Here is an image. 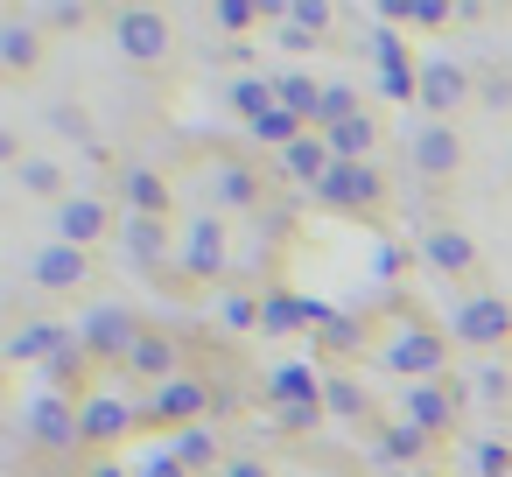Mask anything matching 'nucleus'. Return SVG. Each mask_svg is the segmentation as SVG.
<instances>
[{
    "instance_id": "nucleus-1",
    "label": "nucleus",
    "mask_w": 512,
    "mask_h": 477,
    "mask_svg": "<svg viewBox=\"0 0 512 477\" xmlns=\"http://www.w3.org/2000/svg\"><path fill=\"white\" fill-rule=\"evenodd\" d=\"M379 365H386V372H400L407 386H435V379H442V365H449V337L407 316V323H393V330H386Z\"/></svg>"
},
{
    "instance_id": "nucleus-2",
    "label": "nucleus",
    "mask_w": 512,
    "mask_h": 477,
    "mask_svg": "<svg viewBox=\"0 0 512 477\" xmlns=\"http://www.w3.org/2000/svg\"><path fill=\"white\" fill-rule=\"evenodd\" d=\"M141 330H148V323H141L127 302H92V309L78 316V344H85V358H92V365H106V358H113V365H127V351L141 344Z\"/></svg>"
},
{
    "instance_id": "nucleus-3",
    "label": "nucleus",
    "mask_w": 512,
    "mask_h": 477,
    "mask_svg": "<svg viewBox=\"0 0 512 477\" xmlns=\"http://www.w3.org/2000/svg\"><path fill=\"white\" fill-rule=\"evenodd\" d=\"M176 267H183V281H225V267H232V239H225V218H218V211H197V218L183 225Z\"/></svg>"
},
{
    "instance_id": "nucleus-4",
    "label": "nucleus",
    "mask_w": 512,
    "mask_h": 477,
    "mask_svg": "<svg viewBox=\"0 0 512 477\" xmlns=\"http://www.w3.org/2000/svg\"><path fill=\"white\" fill-rule=\"evenodd\" d=\"M449 337L470 344V351L512 344V302H505V295H470V302H456V309H449Z\"/></svg>"
},
{
    "instance_id": "nucleus-5",
    "label": "nucleus",
    "mask_w": 512,
    "mask_h": 477,
    "mask_svg": "<svg viewBox=\"0 0 512 477\" xmlns=\"http://www.w3.org/2000/svg\"><path fill=\"white\" fill-rule=\"evenodd\" d=\"M113 50L134 64H162L169 57V22L155 8H113Z\"/></svg>"
},
{
    "instance_id": "nucleus-6",
    "label": "nucleus",
    "mask_w": 512,
    "mask_h": 477,
    "mask_svg": "<svg viewBox=\"0 0 512 477\" xmlns=\"http://www.w3.org/2000/svg\"><path fill=\"white\" fill-rule=\"evenodd\" d=\"M134 400H120V393H85L78 400V442L85 449H106V442H120V435H134Z\"/></svg>"
},
{
    "instance_id": "nucleus-7",
    "label": "nucleus",
    "mask_w": 512,
    "mask_h": 477,
    "mask_svg": "<svg viewBox=\"0 0 512 477\" xmlns=\"http://www.w3.org/2000/svg\"><path fill=\"white\" fill-rule=\"evenodd\" d=\"M204 414H211V386H204V379H190V372L148 393V421H162V428H197Z\"/></svg>"
},
{
    "instance_id": "nucleus-8",
    "label": "nucleus",
    "mask_w": 512,
    "mask_h": 477,
    "mask_svg": "<svg viewBox=\"0 0 512 477\" xmlns=\"http://www.w3.org/2000/svg\"><path fill=\"white\" fill-rule=\"evenodd\" d=\"M316 197H323V204H337V211H372V204L386 197V183H379V169H372V162H337V169L316 183Z\"/></svg>"
},
{
    "instance_id": "nucleus-9",
    "label": "nucleus",
    "mask_w": 512,
    "mask_h": 477,
    "mask_svg": "<svg viewBox=\"0 0 512 477\" xmlns=\"http://www.w3.org/2000/svg\"><path fill=\"white\" fill-rule=\"evenodd\" d=\"M29 442H36V449H50V456H57V449H71V442H78V400H71V393H57V386H50V393H36V407H29Z\"/></svg>"
},
{
    "instance_id": "nucleus-10",
    "label": "nucleus",
    "mask_w": 512,
    "mask_h": 477,
    "mask_svg": "<svg viewBox=\"0 0 512 477\" xmlns=\"http://www.w3.org/2000/svg\"><path fill=\"white\" fill-rule=\"evenodd\" d=\"M463 99H470V71L449 64V57H421V106H428L435 120H449Z\"/></svg>"
},
{
    "instance_id": "nucleus-11",
    "label": "nucleus",
    "mask_w": 512,
    "mask_h": 477,
    "mask_svg": "<svg viewBox=\"0 0 512 477\" xmlns=\"http://www.w3.org/2000/svg\"><path fill=\"white\" fill-rule=\"evenodd\" d=\"M120 372H134V379H148V386H169V379H183V351H176L169 330H141V344L127 351Z\"/></svg>"
},
{
    "instance_id": "nucleus-12",
    "label": "nucleus",
    "mask_w": 512,
    "mask_h": 477,
    "mask_svg": "<svg viewBox=\"0 0 512 477\" xmlns=\"http://www.w3.org/2000/svg\"><path fill=\"white\" fill-rule=\"evenodd\" d=\"M400 421H414V428L435 442V435L456 428V393H449L442 379H435V386H407V393H400Z\"/></svg>"
},
{
    "instance_id": "nucleus-13",
    "label": "nucleus",
    "mask_w": 512,
    "mask_h": 477,
    "mask_svg": "<svg viewBox=\"0 0 512 477\" xmlns=\"http://www.w3.org/2000/svg\"><path fill=\"white\" fill-rule=\"evenodd\" d=\"M120 204H127V218H169V176L148 169V162H127L120 169Z\"/></svg>"
},
{
    "instance_id": "nucleus-14",
    "label": "nucleus",
    "mask_w": 512,
    "mask_h": 477,
    "mask_svg": "<svg viewBox=\"0 0 512 477\" xmlns=\"http://www.w3.org/2000/svg\"><path fill=\"white\" fill-rule=\"evenodd\" d=\"M106 232H113L106 197H64V204H57V239H64V246H99Z\"/></svg>"
},
{
    "instance_id": "nucleus-15",
    "label": "nucleus",
    "mask_w": 512,
    "mask_h": 477,
    "mask_svg": "<svg viewBox=\"0 0 512 477\" xmlns=\"http://www.w3.org/2000/svg\"><path fill=\"white\" fill-rule=\"evenodd\" d=\"M85 267H92V260H85V246H64V239H50V246L29 260V281H36L43 295H64V288H78V281H85Z\"/></svg>"
},
{
    "instance_id": "nucleus-16",
    "label": "nucleus",
    "mask_w": 512,
    "mask_h": 477,
    "mask_svg": "<svg viewBox=\"0 0 512 477\" xmlns=\"http://www.w3.org/2000/svg\"><path fill=\"white\" fill-rule=\"evenodd\" d=\"M372 57H379V92L386 99H421V64L407 57L400 36H372Z\"/></svg>"
},
{
    "instance_id": "nucleus-17",
    "label": "nucleus",
    "mask_w": 512,
    "mask_h": 477,
    "mask_svg": "<svg viewBox=\"0 0 512 477\" xmlns=\"http://www.w3.org/2000/svg\"><path fill=\"white\" fill-rule=\"evenodd\" d=\"M260 197H267V183H260L253 162H218V169H211V204H225V211H260Z\"/></svg>"
},
{
    "instance_id": "nucleus-18",
    "label": "nucleus",
    "mask_w": 512,
    "mask_h": 477,
    "mask_svg": "<svg viewBox=\"0 0 512 477\" xmlns=\"http://www.w3.org/2000/svg\"><path fill=\"white\" fill-rule=\"evenodd\" d=\"M120 253H127V267L155 274L169 260V218H127L120 225Z\"/></svg>"
},
{
    "instance_id": "nucleus-19",
    "label": "nucleus",
    "mask_w": 512,
    "mask_h": 477,
    "mask_svg": "<svg viewBox=\"0 0 512 477\" xmlns=\"http://www.w3.org/2000/svg\"><path fill=\"white\" fill-rule=\"evenodd\" d=\"M456 162H463L456 127H449V120H428V127L414 134V169H421V176H456Z\"/></svg>"
},
{
    "instance_id": "nucleus-20",
    "label": "nucleus",
    "mask_w": 512,
    "mask_h": 477,
    "mask_svg": "<svg viewBox=\"0 0 512 477\" xmlns=\"http://www.w3.org/2000/svg\"><path fill=\"white\" fill-rule=\"evenodd\" d=\"M260 393H267L274 407H309V400H323V379H316V365L288 358V365H274V372L260 379Z\"/></svg>"
},
{
    "instance_id": "nucleus-21",
    "label": "nucleus",
    "mask_w": 512,
    "mask_h": 477,
    "mask_svg": "<svg viewBox=\"0 0 512 477\" xmlns=\"http://www.w3.org/2000/svg\"><path fill=\"white\" fill-rule=\"evenodd\" d=\"M71 337H78V330H64L57 316H36V323H22V330L8 337V358H15V365H29V358H43V365H50Z\"/></svg>"
},
{
    "instance_id": "nucleus-22",
    "label": "nucleus",
    "mask_w": 512,
    "mask_h": 477,
    "mask_svg": "<svg viewBox=\"0 0 512 477\" xmlns=\"http://www.w3.org/2000/svg\"><path fill=\"white\" fill-rule=\"evenodd\" d=\"M421 260H428L435 274H463V267H477V239L456 232V225H435V232L421 239Z\"/></svg>"
},
{
    "instance_id": "nucleus-23",
    "label": "nucleus",
    "mask_w": 512,
    "mask_h": 477,
    "mask_svg": "<svg viewBox=\"0 0 512 477\" xmlns=\"http://www.w3.org/2000/svg\"><path fill=\"white\" fill-rule=\"evenodd\" d=\"M330 169H337V155H330L323 134H302L295 148H281V176H295V183H309V190H316Z\"/></svg>"
},
{
    "instance_id": "nucleus-24",
    "label": "nucleus",
    "mask_w": 512,
    "mask_h": 477,
    "mask_svg": "<svg viewBox=\"0 0 512 477\" xmlns=\"http://www.w3.org/2000/svg\"><path fill=\"white\" fill-rule=\"evenodd\" d=\"M323 141H330V155H337V162H365V155H372V141H379V127H372V113H351V120H337Z\"/></svg>"
},
{
    "instance_id": "nucleus-25",
    "label": "nucleus",
    "mask_w": 512,
    "mask_h": 477,
    "mask_svg": "<svg viewBox=\"0 0 512 477\" xmlns=\"http://www.w3.org/2000/svg\"><path fill=\"white\" fill-rule=\"evenodd\" d=\"M323 407H330L337 421H372V393H365L351 372H330V379H323Z\"/></svg>"
},
{
    "instance_id": "nucleus-26",
    "label": "nucleus",
    "mask_w": 512,
    "mask_h": 477,
    "mask_svg": "<svg viewBox=\"0 0 512 477\" xmlns=\"http://www.w3.org/2000/svg\"><path fill=\"white\" fill-rule=\"evenodd\" d=\"M169 449H176V463H183L190 477H197V470H211V463L225 470V456H218V435H211L204 421H197V428H176V435H169Z\"/></svg>"
},
{
    "instance_id": "nucleus-27",
    "label": "nucleus",
    "mask_w": 512,
    "mask_h": 477,
    "mask_svg": "<svg viewBox=\"0 0 512 477\" xmlns=\"http://www.w3.org/2000/svg\"><path fill=\"white\" fill-rule=\"evenodd\" d=\"M421 449H428V435H421L414 421H386V428L372 435V456H379V463H393V470H400V463H414Z\"/></svg>"
},
{
    "instance_id": "nucleus-28",
    "label": "nucleus",
    "mask_w": 512,
    "mask_h": 477,
    "mask_svg": "<svg viewBox=\"0 0 512 477\" xmlns=\"http://www.w3.org/2000/svg\"><path fill=\"white\" fill-rule=\"evenodd\" d=\"M274 99H281V106H288L295 120H309V127H316V106H323V85H316V78H302V71H281V78H274Z\"/></svg>"
},
{
    "instance_id": "nucleus-29",
    "label": "nucleus",
    "mask_w": 512,
    "mask_h": 477,
    "mask_svg": "<svg viewBox=\"0 0 512 477\" xmlns=\"http://www.w3.org/2000/svg\"><path fill=\"white\" fill-rule=\"evenodd\" d=\"M246 134H253V141H267V148H295V141H302V134H316V127H309V120H295L288 106H274V113H267L260 127H246Z\"/></svg>"
},
{
    "instance_id": "nucleus-30",
    "label": "nucleus",
    "mask_w": 512,
    "mask_h": 477,
    "mask_svg": "<svg viewBox=\"0 0 512 477\" xmlns=\"http://www.w3.org/2000/svg\"><path fill=\"white\" fill-rule=\"evenodd\" d=\"M260 309H267V295H246V288H225V302H218V323L239 337V330H260Z\"/></svg>"
},
{
    "instance_id": "nucleus-31",
    "label": "nucleus",
    "mask_w": 512,
    "mask_h": 477,
    "mask_svg": "<svg viewBox=\"0 0 512 477\" xmlns=\"http://www.w3.org/2000/svg\"><path fill=\"white\" fill-rule=\"evenodd\" d=\"M36 57H43V43H36L29 22H8V29H0V64H8V71H29Z\"/></svg>"
},
{
    "instance_id": "nucleus-32",
    "label": "nucleus",
    "mask_w": 512,
    "mask_h": 477,
    "mask_svg": "<svg viewBox=\"0 0 512 477\" xmlns=\"http://www.w3.org/2000/svg\"><path fill=\"white\" fill-rule=\"evenodd\" d=\"M351 113H365V106H358V92H351V85H323V106H316V127L330 134V127H337V120H351Z\"/></svg>"
},
{
    "instance_id": "nucleus-33",
    "label": "nucleus",
    "mask_w": 512,
    "mask_h": 477,
    "mask_svg": "<svg viewBox=\"0 0 512 477\" xmlns=\"http://www.w3.org/2000/svg\"><path fill=\"white\" fill-rule=\"evenodd\" d=\"M22 190H29V197H57V190H64V169L43 162V155H29V162H22ZM57 204H64V197H57Z\"/></svg>"
},
{
    "instance_id": "nucleus-34",
    "label": "nucleus",
    "mask_w": 512,
    "mask_h": 477,
    "mask_svg": "<svg viewBox=\"0 0 512 477\" xmlns=\"http://www.w3.org/2000/svg\"><path fill=\"white\" fill-rule=\"evenodd\" d=\"M470 463H477V477H512V442L484 435V442L470 449Z\"/></svg>"
},
{
    "instance_id": "nucleus-35",
    "label": "nucleus",
    "mask_w": 512,
    "mask_h": 477,
    "mask_svg": "<svg viewBox=\"0 0 512 477\" xmlns=\"http://www.w3.org/2000/svg\"><path fill=\"white\" fill-rule=\"evenodd\" d=\"M316 337H323L330 351H358V337H365V330H358L351 316H337V309H323V323H316Z\"/></svg>"
},
{
    "instance_id": "nucleus-36",
    "label": "nucleus",
    "mask_w": 512,
    "mask_h": 477,
    "mask_svg": "<svg viewBox=\"0 0 512 477\" xmlns=\"http://www.w3.org/2000/svg\"><path fill=\"white\" fill-rule=\"evenodd\" d=\"M470 393H477L484 407H505V400H512V379H505L498 365H477V372H470Z\"/></svg>"
},
{
    "instance_id": "nucleus-37",
    "label": "nucleus",
    "mask_w": 512,
    "mask_h": 477,
    "mask_svg": "<svg viewBox=\"0 0 512 477\" xmlns=\"http://www.w3.org/2000/svg\"><path fill=\"white\" fill-rule=\"evenodd\" d=\"M323 414H330L323 400H309V407H274V421H281V435H309V428H316Z\"/></svg>"
},
{
    "instance_id": "nucleus-38",
    "label": "nucleus",
    "mask_w": 512,
    "mask_h": 477,
    "mask_svg": "<svg viewBox=\"0 0 512 477\" xmlns=\"http://www.w3.org/2000/svg\"><path fill=\"white\" fill-rule=\"evenodd\" d=\"M253 15H260V8H246V0H218V8H211V29H232V36H239V29H253Z\"/></svg>"
},
{
    "instance_id": "nucleus-39",
    "label": "nucleus",
    "mask_w": 512,
    "mask_h": 477,
    "mask_svg": "<svg viewBox=\"0 0 512 477\" xmlns=\"http://www.w3.org/2000/svg\"><path fill=\"white\" fill-rule=\"evenodd\" d=\"M281 22H295L302 36H316V29H330V8H316V0H295V8H281Z\"/></svg>"
},
{
    "instance_id": "nucleus-40",
    "label": "nucleus",
    "mask_w": 512,
    "mask_h": 477,
    "mask_svg": "<svg viewBox=\"0 0 512 477\" xmlns=\"http://www.w3.org/2000/svg\"><path fill=\"white\" fill-rule=\"evenodd\" d=\"M134 477H190V470L176 463V449H155V456H141V463H134Z\"/></svg>"
},
{
    "instance_id": "nucleus-41",
    "label": "nucleus",
    "mask_w": 512,
    "mask_h": 477,
    "mask_svg": "<svg viewBox=\"0 0 512 477\" xmlns=\"http://www.w3.org/2000/svg\"><path fill=\"white\" fill-rule=\"evenodd\" d=\"M407 22H421V29H442V22H449V8H435V0H407Z\"/></svg>"
},
{
    "instance_id": "nucleus-42",
    "label": "nucleus",
    "mask_w": 512,
    "mask_h": 477,
    "mask_svg": "<svg viewBox=\"0 0 512 477\" xmlns=\"http://www.w3.org/2000/svg\"><path fill=\"white\" fill-rule=\"evenodd\" d=\"M218 477H274V470H267L260 456H225V470H218Z\"/></svg>"
},
{
    "instance_id": "nucleus-43",
    "label": "nucleus",
    "mask_w": 512,
    "mask_h": 477,
    "mask_svg": "<svg viewBox=\"0 0 512 477\" xmlns=\"http://www.w3.org/2000/svg\"><path fill=\"white\" fill-rule=\"evenodd\" d=\"M78 477H134V470H127V463H113V456H99V463H85Z\"/></svg>"
},
{
    "instance_id": "nucleus-44",
    "label": "nucleus",
    "mask_w": 512,
    "mask_h": 477,
    "mask_svg": "<svg viewBox=\"0 0 512 477\" xmlns=\"http://www.w3.org/2000/svg\"><path fill=\"white\" fill-rule=\"evenodd\" d=\"M50 22H57V29H71V22H85V8H78V0H57V8H50Z\"/></svg>"
},
{
    "instance_id": "nucleus-45",
    "label": "nucleus",
    "mask_w": 512,
    "mask_h": 477,
    "mask_svg": "<svg viewBox=\"0 0 512 477\" xmlns=\"http://www.w3.org/2000/svg\"><path fill=\"white\" fill-rule=\"evenodd\" d=\"M29 477H43V470H29Z\"/></svg>"
}]
</instances>
